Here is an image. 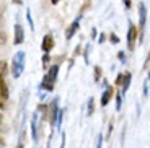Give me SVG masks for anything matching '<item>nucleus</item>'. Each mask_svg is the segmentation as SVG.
<instances>
[{"label": "nucleus", "mask_w": 150, "mask_h": 148, "mask_svg": "<svg viewBox=\"0 0 150 148\" xmlns=\"http://www.w3.org/2000/svg\"><path fill=\"white\" fill-rule=\"evenodd\" d=\"M91 37H96V30L93 28V31H91Z\"/></svg>", "instance_id": "29"}, {"label": "nucleus", "mask_w": 150, "mask_h": 148, "mask_svg": "<svg viewBox=\"0 0 150 148\" xmlns=\"http://www.w3.org/2000/svg\"><path fill=\"white\" fill-rule=\"evenodd\" d=\"M31 130H33V142L38 143V112H34L31 119Z\"/></svg>", "instance_id": "9"}, {"label": "nucleus", "mask_w": 150, "mask_h": 148, "mask_svg": "<svg viewBox=\"0 0 150 148\" xmlns=\"http://www.w3.org/2000/svg\"><path fill=\"white\" fill-rule=\"evenodd\" d=\"M111 96H112V88H111V86H106L105 91H103V94H101V104H103V106H108Z\"/></svg>", "instance_id": "10"}, {"label": "nucleus", "mask_w": 150, "mask_h": 148, "mask_svg": "<svg viewBox=\"0 0 150 148\" xmlns=\"http://www.w3.org/2000/svg\"><path fill=\"white\" fill-rule=\"evenodd\" d=\"M109 41H111L112 44H117V42H119V37H117L116 34H111V37H109Z\"/></svg>", "instance_id": "20"}, {"label": "nucleus", "mask_w": 150, "mask_h": 148, "mask_svg": "<svg viewBox=\"0 0 150 148\" xmlns=\"http://www.w3.org/2000/svg\"><path fill=\"white\" fill-rule=\"evenodd\" d=\"M51 2H52V5H57V4H59V0H51Z\"/></svg>", "instance_id": "30"}, {"label": "nucleus", "mask_w": 150, "mask_h": 148, "mask_svg": "<svg viewBox=\"0 0 150 148\" xmlns=\"http://www.w3.org/2000/svg\"><path fill=\"white\" fill-rule=\"evenodd\" d=\"M100 77H101V68L100 67H95V80H100Z\"/></svg>", "instance_id": "16"}, {"label": "nucleus", "mask_w": 150, "mask_h": 148, "mask_svg": "<svg viewBox=\"0 0 150 148\" xmlns=\"http://www.w3.org/2000/svg\"><path fill=\"white\" fill-rule=\"evenodd\" d=\"M13 44H21L23 41H25V30H23V26L20 25V23H16L15 28H13Z\"/></svg>", "instance_id": "5"}, {"label": "nucleus", "mask_w": 150, "mask_h": 148, "mask_svg": "<svg viewBox=\"0 0 150 148\" xmlns=\"http://www.w3.org/2000/svg\"><path fill=\"white\" fill-rule=\"evenodd\" d=\"M137 34H139V31H137L135 25H134V23L129 21V26H127V49H129L131 52L135 49V41H137Z\"/></svg>", "instance_id": "3"}, {"label": "nucleus", "mask_w": 150, "mask_h": 148, "mask_svg": "<svg viewBox=\"0 0 150 148\" xmlns=\"http://www.w3.org/2000/svg\"><path fill=\"white\" fill-rule=\"evenodd\" d=\"M60 148H65V133L62 135V142H60Z\"/></svg>", "instance_id": "24"}, {"label": "nucleus", "mask_w": 150, "mask_h": 148, "mask_svg": "<svg viewBox=\"0 0 150 148\" xmlns=\"http://www.w3.org/2000/svg\"><path fill=\"white\" fill-rule=\"evenodd\" d=\"M96 148H103V135H101V133L98 135V140H96Z\"/></svg>", "instance_id": "17"}, {"label": "nucleus", "mask_w": 150, "mask_h": 148, "mask_svg": "<svg viewBox=\"0 0 150 148\" xmlns=\"http://www.w3.org/2000/svg\"><path fill=\"white\" fill-rule=\"evenodd\" d=\"M117 57H119V62L121 63H126V54H124V52H119Z\"/></svg>", "instance_id": "19"}, {"label": "nucleus", "mask_w": 150, "mask_h": 148, "mask_svg": "<svg viewBox=\"0 0 150 148\" xmlns=\"http://www.w3.org/2000/svg\"><path fill=\"white\" fill-rule=\"evenodd\" d=\"M49 109V122H51V127H56L57 125V117H59V99H54L51 103V106L47 107Z\"/></svg>", "instance_id": "4"}, {"label": "nucleus", "mask_w": 150, "mask_h": 148, "mask_svg": "<svg viewBox=\"0 0 150 148\" xmlns=\"http://www.w3.org/2000/svg\"><path fill=\"white\" fill-rule=\"evenodd\" d=\"M42 51L46 52V54H49V52L54 49V37L52 34H46L44 37H42V44H41Z\"/></svg>", "instance_id": "7"}, {"label": "nucleus", "mask_w": 150, "mask_h": 148, "mask_svg": "<svg viewBox=\"0 0 150 148\" xmlns=\"http://www.w3.org/2000/svg\"><path fill=\"white\" fill-rule=\"evenodd\" d=\"M145 23H147V7L145 4L140 2L139 4V39H144V30H145Z\"/></svg>", "instance_id": "2"}, {"label": "nucleus", "mask_w": 150, "mask_h": 148, "mask_svg": "<svg viewBox=\"0 0 150 148\" xmlns=\"http://www.w3.org/2000/svg\"><path fill=\"white\" fill-rule=\"evenodd\" d=\"M122 77H124V73H119V75H117V78H116V85H117V86L121 85V82H122Z\"/></svg>", "instance_id": "21"}, {"label": "nucleus", "mask_w": 150, "mask_h": 148, "mask_svg": "<svg viewBox=\"0 0 150 148\" xmlns=\"http://www.w3.org/2000/svg\"><path fill=\"white\" fill-rule=\"evenodd\" d=\"M7 99H8V98H7V96H4V94L0 93V107H4V106H5V103H7Z\"/></svg>", "instance_id": "18"}, {"label": "nucleus", "mask_w": 150, "mask_h": 148, "mask_svg": "<svg viewBox=\"0 0 150 148\" xmlns=\"http://www.w3.org/2000/svg\"><path fill=\"white\" fill-rule=\"evenodd\" d=\"M4 42H5V34L2 33V34H0V44H4Z\"/></svg>", "instance_id": "25"}, {"label": "nucleus", "mask_w": 150, "mask_h": 148, "mask_svg": "<svg viewBox=\"0 0 150 148\" xmlns=\"http://www.w3.org/2000/svg\"><path fill=\"white\" fill-rule=\"evenodd\" d=\"M80 30V16L79 18H75L74 21L69 25V28H67V31H65V39H72V37L77 34V31Z\"/></svg>", "instance_id": "6"}, {"label": "nucleus", "mask_w": 150, "mask_h": 148, "mask_svg": "<svg viewBox=\"0 0 150 148\" xmlns=\"http://www.w3.org/2000/svg\"><path fill=\"white\" fill-rule=\"evenodd\" d=\"M131 82H132V75H131V73H124L122 82H121V86H122V93H121V94H126V91L129 90Z\"/></svg>", "instance_id": "11"}, {"label": "nucleus", "mask_w": 150, "mask_h": 148, "mask_svg": "<svg viewBox=\"0 0 150 148\" xmlns=\"http://www.w3.org/2000/svg\"><path fill=\"white\" fill-rule=\"evenodd\" d=\"M2 121H4V119H2V116H0V125H2Z\"/></svg>", "instance_id": "31"}, {"label": "nucleus", "mask_w": 150, "mask_h": 148, "mask_svg": "<svg viewBox=\"0 0 150 148\" xmlns=\"http://www.w3.org/2000/svg\"><path fill=\"white\" fill-rule=\"evenodd\" d=\"M47 62H49V56L44 52V56H42V63H44V65H47Z\"/></svg>", "instance_id": "22"}, {"label": "nucleus", "mask_w": 150, "mask_h": 148, "mask_svg": "<svg viewBox=\"0 0 150 148\" xmlns=\"http://www.w3.org/2000/svg\"><path fill=\"white\" fill-rule=\"evenodd\" d=\"M98 41H100V42H105V41H106V36H105V34H101V36H100V39H98Z\"/></svg>", "instance_id": "27"}, {"label": "nucleus", "mask_w": 150, "mask_h": 148, "mask_svg": "<svg viewBox=\"0 0 150 148\" xmlns=\"http://www.w3.org/2000/svg\"><path fill=\"white\" fill-rule=\"evenodd\" d=\"M26 20H28V23H30V28H31V30H34V23H33V18H31V11H30V8L26 10Z\"/></svg>", "instance_id": "15"}, {"label": "nucleus", "mask_w": 150, "mask_h": 148, "mask_svg": "<svg viewBox=\"0 0 150 148\" xmlns=\"http://www.w3.org/2000/svg\"><path fill=\"white\" fill-rule=\"evenodd\" d=\"M15 5H23V0H11Z\"/></svg>", "instance_id": "26"}, {"label": "nucleus", "mask_w": 150, "mask_h": 148, "mask_svg": "<svg viewBox=\"0 0 150 148\" xmlns=\"http://www.w3.org/2000/svg\"><path fill=\"white\" fill-rule=\"evenodd\" d=\"M57 72H59V65H52L51 68H49L47 75L52 78V80H56V78H57Z\"/></svg>", "instance_id": "12"}, {"label": "nucleus", "mask_w": 150, "mask_h": 148, "mask_svg": "<svg viewBox=\"0 0 150 148\" xmlns=\"http://www.w3.org/2000/svg\"><path fill=\"white\" fill-rule=\"evenodd\" d=\"M121 106H122V94L117 93L116 94V111H121Z\"/></svg>", "instance_id": "13"}, {"label": "nucleus", "mask_w": 150, "mask_h": 148, "mask_svg": "<svg viewBox=\"0 0 150 148\" xmlns=\"http://www.w3.org/2000/svg\"><path fill=\"white\" fill-rule=\"evenodd\" d=\"M93 111H95V101H93V98H91V99L88 101V111H86V114L91 116V114H93Z\"/></svg>", "instance_id": "14"}, {"label": "nucleus", "mask_w": 150, "mask_h": 148, "mask_svg": "<svg viewBox=\"0 0 150 148\" xmlns=\"http://www.w3.org/2000/svg\"><path fill=\"white\" fill-rule=\"evenodd\" d=\"M25 60H26V54L23 51H18L13 56V60H11V75L13 78H20L25 70Z\"/></svg>", "instance_id": "1"}, {"label": "nucleus", "mask_w": 150, "mask_h": 148, "mask_svg": "<svg viewBox=\"0 0 150 148\" xmlns=\"http://www.w3.org/2000/svg\"><path fill=\"white\" fill-rule=\"evenodd\" d=\"M54 83H56V80H52V78L46 73L44 77H42L41 83H39V88L46 90V91H52V90H54Z\"/></svg>", "instance_id": "8"}, {"label": "nucleus", "mask_w": 150, "mask_h": 148, "mask_svg": "<svg viewBox=\"0 0 150 148\" xmlns=\"http://www.w3.org/2000/svg\"><path fill=\"white\" fill-rule=\"evenodd\" d=\"M16 148H25V147H23V140H20V143L16 145Z\"/></svg>", "instance_id": "28"}, {"label": "nucleus", "mask_w": 150, "mask_h": 148, "mask_svg": "<svg viewBox=\"0 0 150 148\" xmlns=\"http://www.w3.org/2000/svg\"><path fill=\"white\" fill-rule=\"evenodd\" d=\"M124 5H126V8L129 10V8L132 7V2H131V0H124Z\"/></svg>", "instance_id": "23"}]
</instances>
